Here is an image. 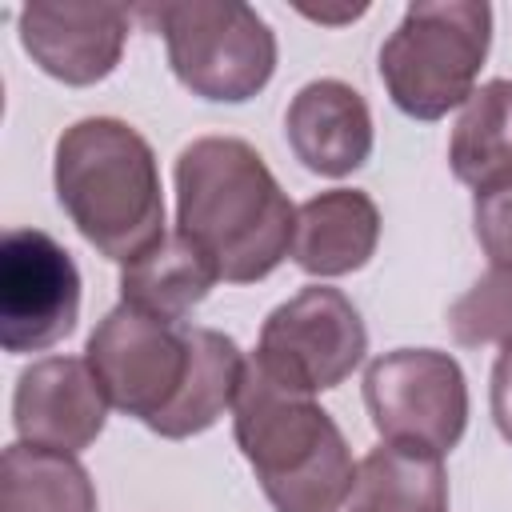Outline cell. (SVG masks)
<instances>
[{
  "mask_svg": "<svg viewBox=\"0 0 512 512\" xmlns=\"http://www.w3.org/2000/svg\"><path fill=\"white\" fill-rule=\"evenodd\" d=\"M176 232L216 280L256 284L292 256L296 208L240 136H200L176 156Z\"/></svg>",
  "mask_w": 512,
  "mask_h": 512,
  "instance_id": "6da1fadb",
  "label": "cell"
},
{
  "mask_svg": "<svg viewBox=\"0 0 512 512\" xmlns=\"http://www.w3.org/2000/svg\"><path fill=\"white\" fill-rule=\"evenodd\" d=\"M52 184L76 232L120 268L168 236L156 152L116 116H84L60 132Z\"/></svg>",
  "mask_w": 512,
  "mask_h": 512,
  "instance_id": "7a4b0ae2",
  "label": "cell"
},
{
  "mask_svg": "<svg viewBox=\"0 0 512 512\" xmlns=\"http://www.w3.org/2000/svg\"><path fill=\"white\" fill-rule=\"evenodd\" d=\"M232 436L276 512H340L348 504L356 464L344 432L312 392L280 384L256 356L244 364Z\"/></svg>",
  "mask_w": 512,
  "mask_h": 512,
  "instance_id": "3957f363",
  "label": "cell"
},
{
  "mask_svg": "<svg viewBox=\"0 0 512 512\" xmlns=\"http://www.w3.org/2000/svg\"><path fill=\"white\" fill-rule=\"evenodd\" d=\"M492 48L484 0H416L380 44V80L412 120H440L464 108Z\"/></svg>",
  "mask_w": 512,
  "mask_h": 512,
  "instance_id": "277c9868",
  "label": "cell"
},
{
  "mask_svg": "<svg viewBox=\"0 0 512 512\" xmlns=\"http://www.w3.org/2000/svg\"><path fill=\"white\" fill-rule=\"evenodd\" d=\"M136 16L164 36L176 80L200 100L244 104L276 72V32L240 0L144 4Z\"/></svg>",
  "mask_w": 512,
  "mask_h": 512,
  "instance_id": "5b68a950",
  "label": "cell"
},
{
  "mask_svg": "<svg viewBox=\"0 0 512 512\" xmlns=\"http://www.w3.org/2000/svg\"><path fill=\"white\" fill-rule=\"evenodd\" d=\"M364 404L380 444L440 456L468 428V384L460 364L436 348H396L368 364Z\"/></svg>",
  "mask_w": 512,
  "mask_h": 512,
  "instance_id": "8992f818",
  "label": "cell"
},
{
  "mask_svg": "<svg viewBox=\"0 0 512 512\" xmlns=\"http://www.w3.org/2000/svg\"><path fill=\"white\" fill-rule=\"evenodd\" d=\"M368 352V328L356 304L328 284H308L276 304L260 324L256 364L300 392L340 388Z\"/></svg>",
  "mask_w": 512,
  "mask_h": 512,
  "instance_id": "52a82bcc",
  "label": "cell"
},
{
  "mask_svg": "<svg viewBox=\"0 0 512 512\" xmlns=\"http://www.w3.org/2000/svg\"><path fill=\"white\" fill-rule=\"evenodd\" d=\"M112 408L152 424L172 408L192 364V336L176 320L148 316L132 304L104 312L84 348Z\"/></svg>",
  "mask_w": 512,
  "mask_h": 512,
  "instance_id": "ba28073f",
  "label": "cell"
},
{
  "mask_svg": "<svg viewBox=\"0 0 512 512\" xmlns=\"http://www.w3.org/2000/svg\"><path fill=\"white\" fill-rule=\"evenodd\" d=\"M80 320V268L40 228H12L0 240V348L40 352L72 336Z\"/></svg>",
  "mask_w": 512,
  "mask_h": 512,
  "instance_id": "9c48e42d",
  "label": "cell"
},
{
  "mask_svg": "<svg viewBox=\"0 0 512 512\" xmlns=\"http://www.w3.org/2000/svg\"><path fill=\"white\" fill-rule=\"evenodd\" d=\"M108 396L80 356H48L20 372L12 392L16 436L32 448L76 456L104 432Z\"/></svg>",
  "mask_w": 512,
  "mask_h": 512,
  "instance_id": "30bf717a",
  "label": "cell"
},
{
  "mask_svg": "<svg viewBox=\"0 0 512 512\" xmlns=\"http://www.w3.org/2000/svg\"><path fill=\"white\" fill-rule=\"evenodd\" d=\"M132 12L120 4H24L16 16L20 44L60 84L88 88L124 56Z\"/></svg>",
  "mask_w": 512,
  "mask_h": 512,
  "instance_id": "8fae6325",
  "label": "cell"
},
{
  "mask_svg": "<svg viewBox=\"0 0 512 512\" xmlns=\"http://www.w3.org/2000/svg\"><path fill=\"white\" fill-rule=\"evenodd\" d=\"M284 136L308 172L340 180L372 156L368 100L344 80H312L292 96L284 112Z\"/></svg>",
  "mask_w": 512,
  "mask_h": 512,
  "instance_id": "7c38bea8",
  "label": "cell"
},
{
  "mask_svg": "<svg viewBox=\"0 0 512 512\" xmlns=\"http://www.w3.org/2000/svg\"><path fill=\"white\" fill-rule=\"evenodd\" d=\"M380 244V208L360 188H332L296 208L292 264L316 280L360 272Z\"/></svg>",
  "mask_w": 512,
  "mask_h": 512,
  "instance_id": "4fadbf2b",
  "label": "cell"
},
{
  "mask_svg": "<svg viewBox=\"0 0 512 512\" xmlns=\"http://www.w3.org/2000/svg\"><path fill=\"white\" fill-rule=\"evenodd\" d=\"M192 336V364L184 376L180 396L172 400V408L164 416H156L148 428L164 440H188L208 432L232 404L244 380V352L232 336L216 332V328H188Z\"/></svg>",
  "mask_w": 512,
  "mask_h": 512,
  "instance_id": "5bb4252c",
  "label": "cell"
},
{
  "mask_svg": "<svg viewBox=\"0 0 512 512\" xmlns=\"http://www.w3.org/2000/svg\"><path fill=\"white\" fill-rule=\"evenodd\" d=\"M212 284V264L180 232H168L160 244L120 268V304L180 324L212 292Z\"/></svg>",
  "mask_w": 512,
  "mask_h": 512,
  "instance_id": "9a60e30c",
  "label": "cell"
},
{
  "mask_svg": "<svg viewBox=\"0 0 512 512\" xmlns=\"http://www.w3.org/2000/svg\"><path fill=\"white\" fill-rule=\"evenodd\" d=\"M448 164L476 192L512 176V80H488L468 96L448 140Z\"/></svg>",
  "mask_w": 512,
  "mask_h": 512,
  "instance_id": "2e32d148",
  "label": "cell"
},
{
  "mask_svg": "<svg viewBox=\"0 0 512 512\" xmlns=\"http://www.w3.org/2000/svg\"><path fill=\"white\" fill-rule=\"evenodd\" d=\"M344 512H448V476L440 456L372 448L356 464Z\"/></svg>",
  "mask_w": 512,
  "mask_h": 512,
  "instance_id": "e0dca14e",
  "label": "cell"
},
{
  "mask_svg": "<svg viewBox=\"0 0 512 512\" xmlns=\"http://www.w3.org/2000/svg\"><path fill=\"white\" fill-rule=\"evenodd\" d=\"M0 512H96V488L76 456L16 440L0 456Z\"/></svg>",
  "mask_w": 512,
  "mask_h": 512,
  "instance_id": "ac0fdd59",
  "label": "cell"
},
{
  "mask_svg": "<svg viewBox=\"0 0 512 512\" xmlns=\"http://www.w3.org/2000/svg\"><path fill=\"white\" fill-rule=\"evenodd\" d=\"M448 332L464 348L512 344V268H488L448 308Z\"/></svg>",
  "mask_w": 512,
  "mask_h": 512,
  "instance_id": "d6986e66",
  "label": "cell"
},
{
  "mask_svg": "<svg viewBox=\"0 0 512 512\" xmlns=\"http://www.w3.org/2000/svg\"><path fill=\"white\" fill-rule=\"evenodd\" d=\"M472 228L492 268H512V176L476 192Z\"/></svg>",
  "mask_w": 512,
  "mask_h": 512,
  "instance_id": "ffe728a7",
  "label": "cell"
},
{
  "mask_svg": "<svg viewBox=\"0 0 512 512\" xmlns=\"http://www.w3.org/2000/svg\"><path fill=\"white\" fill-rule=\"evenodd\" d=\"M488 400H492V420H496L500 436L512 444V344H504V352H500L496 364H492Z\"/></svg>",
  "mask_w": 512,
  "mask_h": 512,
  "instance_id": "44dd1931",
  "label": "cell"
},
{
  "mask_svg": "<svg viewBox=\"0 0 512 512\" xmlns=\"http://www.w3.org/2000/svg\"><path fill=\"white\" fill-rule=\"evenodd\" d=\"M300 12H304L308 20H320V24H344V20H356V16H364L368 8H364V4H356V8H344V12H324V8H320V12H312V8H300Z\"/></svg>",
  "mask_w": 512,
  "mask_h": 512,
  "instance_id": "7402d4cb",
  "label": "cell"
}]
</instances>
